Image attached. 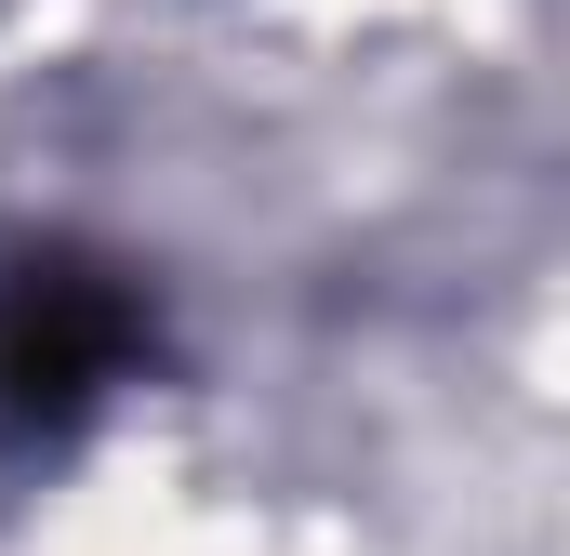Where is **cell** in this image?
Masks as SVG:
<instances>
[{"label":"cell","instance_id":"obj_1","mask_svg":"<svg viewBox=\"0 0 570 556\" xmlns=\"http://www.w3.org/2000/svg\"><path fill=\"white\" fill-rule=\"evenodd\" d=\"M159 278L80 226H0V464H53L134 385H159Z\"/></svg>","mask_w":570,"mask_h":556}]
</instances>
